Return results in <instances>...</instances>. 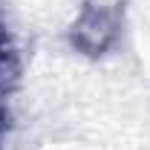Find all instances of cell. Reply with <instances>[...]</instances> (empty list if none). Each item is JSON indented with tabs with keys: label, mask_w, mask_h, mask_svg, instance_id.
Segmentation results:
<instances>
[{
	"label": "cell",
	"mask_w": 150,
	"mask_h": 150,
	"mask_svg": "<svg viewBox=\"0 0 150 150\" xmlns=\"http://www.w3.org/2000/svg\"><path fill=\"white\" fill-rule=\"evenodd\" d=\"M118 6L121 0H87L75 23V43L84 52H101L110 46L118 26Z\"/></svg>",
	"instance_id": "obj_1"
}]
</instances>
